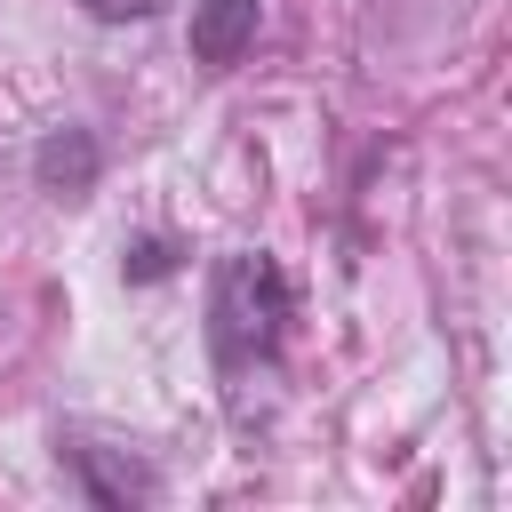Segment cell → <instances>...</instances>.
I'll return each mask as SVG.
<instances>
[{
  "label": "cell",
  "instance_id": "6da1fadb",
  "mask_svg": "<svg viewBox=\"0 0 512 512\" xmlns=\"http://www.w3.org/2000/svg\"><path fill=\"white\" fill-rule=\"evenodd\" d=\"M280 328H288V272L264 256V248H240L216 264V296H208V336H216V360L224 368H256L280 352Z\"/></svg>",
  "mask_w": 512,
  "mask_h": 512
},
{
  "label": "cell",
  "instance_id": "7a4b0ae2",
  "mask_svg": "<svg viewBox=\"0 0 512 512\" xmlns=\"http://www.w3.org/2000/svg\"><path fill=\"white\" fill-rule=\"evenodd\" d=\"M32 176H40V192H56V200L96 192V176H104V144H96V128H80V120L48 128V136L32 144Z\"/></svg>",
  "mask_w": 512,
  "mask_h": 512
},
{
  "label": "cell",
  "instance_id": "3957f363",
  "mask_svg": "<svg viewBox=\"0 0 512 512\" xmlns=\"http://www.w3.org/2000/svg\"><path fill=\"white\" fill-rule=\"evenodd\" d=\"M72 472H80V496L88 504H144L152 496V472L128 456V448H96V440H64L56 448Z\"/></svg>",
  "mask_w": 512,
  "mask_h": 512
},
{
  "label": "cell",
  "instance_id": "277c9868",
  "mask_svg": "<svg viewBox=\"0 0 512 512\" xmlns=\"http://www.w3.org/2000/svg\"><path fill=\"white\" fill-rule=\"evenodd\" d=\"M256 40V0H192V56L200 64H240Z\"/></svg>",
  "mask_w": 512,
  "mask_h": 512
},
{
  "label": "cell",
  "instance_id": "5b68a950",
  "mask_svg": "<svg viewBox=\"0 0 512 512\" xmlns=\"http://www.w3.org/2000/svg\"><path fill=\"white\" fill-rule=\"evenodd\" d=\"M160 272H176V248L168 240H136L128 248V280H160Z\"/></svg>",
  "mask_w": 512,
  "mask_h": 512
},
{
  "label": "cell",
  "instance_id": "8992f818",
  "mask_svg": "<svg viewBox=\"0 0 512 512\" xmlns=\"http://www.w3.org/2000/svg\"><path fill=\"white\" fill-rule=\"evenodd\" d=\"M88 16L96 24H144V16H160V0H88Z\"/></svg>",
  "mask_w": 512,
  "mask_h": 512
}]
</instances>
